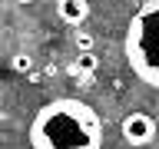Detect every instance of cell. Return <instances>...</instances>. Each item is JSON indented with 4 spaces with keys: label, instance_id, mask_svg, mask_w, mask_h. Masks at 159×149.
<instances>
[{
    "label": "cell",
    "instance_id": "cell-2",
    "mask_svg": "<svg viewBox=\"0 0 159 149\" xmlns=\"http://www.w3.org/2000/svg\"><path fill=\"white\" fill-rule=\"evenodd\" d=\"M126 60L143 83L159 89V0H146L129 20Z\"/></svg>",
    "mask_w": 159,
    "mask_h": 149
},
{
    "label": "cell",
    "instance_id": "cell-9",
    "mask_svg": "<svg viewBox=\"0 0 159 149\" xmlns=\"http://www.w3.org/2000/svg\"><path fill=\"white\" fill-rule=\"evenodd\" d=\"M126 3H139V7H143V3H146V0H126Z\"/></svg>",
    "mask_w": 159,
    "mask_h": 149
},
{
    "label": "cell",
    "instance_id": "cell-3",
    "mask_svg": "<svg viewBox=\"0 0 159 149\" xmlns=\"http://www.w3.org/2000/svg\"><path fill=\"white\" fill-rule=\"evenodd\" d=\"M119 133H123V139H126L129 146H146L149 139L156 136V119L149 116V113H143V109H133V113L123 119Z\"/></svg>",
    "mask_w": 159,
    "mask_h": 149
},
{
    "label": "cell",
    "instance_id": "cell-1",
    "mask_svg": "<svg viewBox=\"0 0 159 149\" xmlns=\"http://www.w3.org/2000/svg\"><path fill=\"white\" fill-rule=\"evenodd\" d=\"M30 149H103V119L83 99H53L30 123Z\"/></svg>",
    "mask_w": 159,
    "mask_h": 149
},
{
    "label": "cell",
    "instance_id": "cell-7",
    "mask_svg": "<svg viewBox=\"0 0 159 149\" xmlns=\"http://www.w3.org/2000/svg\"><path fill=\"white\" fill-rule=\"evenodd\" d=\"M30 66H33L30 53H17V56H13V70H30Z\"/></svg>",
    "mask_w": 159,
    "mask_h": 149
},
{
    "label": "cell",
    "instance_id": "cell-4",
    "mask_svg": "<svg viewBox=\"0 0 159 149\" xmlns=\"http://www.w3.org/2000/svg\"><path fill=\"white\" fill-rule=\"evenodd\" d=\"M57 17L70 27H83L89 17V3L86 0H57Z\"/></svg>",
    "mask_w": 159,
    "mask_h": 149
},
{
    "label": "cell",
    "instance_id": "cell-6",
    "mask_svg": "<svg viewBox=\"0 0 159 149\" xmlns=\"http://www.w3.org/2000/svg\"><path fill=\"white\" fill-rule=\"evenodd\" d=\"M76 50H80V53H83V50H93V33L76 30Z\"/></svg>",
    "mask_w": 159,
    "mask_h": 149
},
{
    "label": "cell",
    "instance_id": "cell-5",
    "mask_svg": "<svg viewBox=\"0 0 159 149\" xmlns=\"http://www.w3.org/2000/svg\"><path fill=\"white\" fill-rule=\"evenodd\" d=\"M99 60L93 50H83V53H76V63H73V73H80V76H89V73H96Z\"/></svg>",
    "mask_w": 159,
    "mask_h": 149
},
{
    "label": "cell",
    "instance_id": "cell-8",
    "mask_svg": "<svg viewBox=\"0 0 159 149\" xmlns=\"http://www.w3.org/2000/svg\"><path fill=\"white\" fill-rule=\"evenodd\" d=\"M17 3H20V7H27V3H37V0H17Z\"/></svg>",
    "mask_w": 159,
    "mask_h": 149
}]
</instances>
